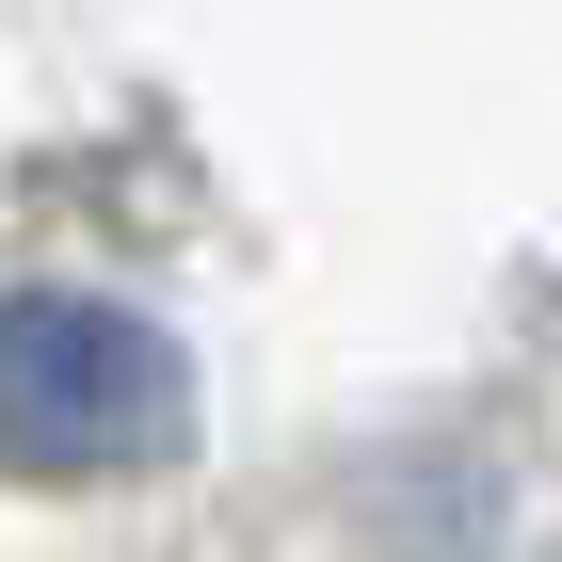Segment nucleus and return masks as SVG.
Returning <instances> with one entry per match:
<instances>
[{
    "instance_id": "1",
    "label": "nucleus",
    "mask_w": 562,
    "mask_h": 562,
    "mask_svg": "<svg viewBox=\"0 0 562 562\" xmlns=\"http://www.w3.org/2000/svg\"><path fill=\"white\" fill-rule=\"evenodd\" d=\"M193 418V370L145 305L97 290H0V467L33 482H113L145 450H177Z\"/></svg>"
}]
</instances>
